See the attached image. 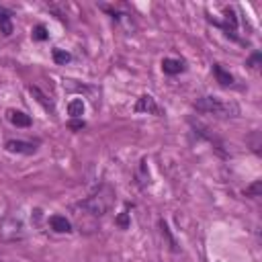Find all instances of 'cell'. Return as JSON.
I'll return each instance as SVG.
<instances>
[{"instance_id": "15", "label": "cell", "mask_w": 262, "mask_h": 262, "mask_svg": "<svg viewBox=\"0 0 262 262\" xmlns=\"http://www.w3.org/2000/svg\"><path fill=\"white\" fill-rule=\"evenodd\" d=\"M33 39H35V41H45V39H47V29H45L43 25H37V27L33 29Z\"/></svg>"}, {"instance_id": "8", "label": "cell", "mask_w": 262, "mask_h": 262, "mask_svg": "<svg viewBox=\"0 0 262 262\" xmlns=\"http://www.w3.org/2000/svg\"><path fill=\"white\" fill-rule=\"evenodd\" d=\"M162 70H164V74H170V76L180 74L184 70V61L182 59H174V57H164L162 59Z\"/></svg>"}, {"instance_id": "13", "label": "cell", "mask_w": 262, "mask_h": 262, "mask_svg": "<svg viewBox=\"0 0 262 262\" xmlns=\"http://www.w3.org/2000/svg\"><path fill=\"white\" fill-rule=\"evenodd\" d=\"M53 61L55 63H59V66H66L68 61H72V55L66 51V49H53Z\"/></svg>"}, {"instance_id": "16", "label": "cell", "mask_w": 262, "mask_h": 262, "mask_svg": "<svg viewBox=\"0 0 262 262\" xmlns=\"http://www.w3.org/2000/svg\"><path fill=\"white\" fill-rule=\"evenodd\" d=\"M246 194H248V196H252V199L260 196V182L256 180V182H254L252 186H248V188H246Z\"/></svg>"}, {"instance_id": "17", "label": "cell", "mask_w": 262, "mask_h": 262, "mask_svg": "<svg viewBox=\"0 0 262 262\" xmlns=\"http://www.w3.org/2000/svg\"><path fill=\"white\" fill-rule=\"evenodd\" d=\"M127 217H129V213H127V211H125V213H123V215H121V217H119V219H117V223H119V225H121V227H127Z\"/></svg>"}, {"instance_id": "4", "label": "cell", "mask_w": 262, "mask_h": 262, "mask_svg": "<svg viewBox=\"0 0 262 262\" xmlns=\"http://www.w3.org/2000/svg\"><path fill=\"white\" fill-rule=\"evenodd\" d=\"M133 111L135 113H147V115H162V108L158 106V102H156V98L151 96V94H141L139 98H137V102H135V106H133Z\"/></svg>"}, {"instance_id": "3", "label": "cell", "mask_w": 262, "mask_h": 262, "mask_svg": "<svg viewBox=\"0 0 262 262\" xmlns=\"http://www.w3.org/2000/svg\"><path fill=\"white\" fill-rule=\"evenodd\" d=\"M25 237V223L18 215H6L0 221V239L2 242H18Z\"/></svg>"}, {"instance_id": "5", "label": "cell", "mask_w": 262, "mask_h": 262, "mask_svg": "<svg viewBox=\"0 0 262 262\" xmlns=\"http://www.w3.org/2000/svg\"><path fill=\"white\" fill-rule=\"evenodd\" d=\"M6 151L10 154H20V156H33L37 151V145L31 141H23V139H8L4 143Z\"/></svg>"}, {"instance_id": "12", "label": "cell", "mask_w": 262, "mask_h": 262, "mask_svg": "<svg viewBox=\"0 0 262 262\" xmlns=\"http://www.w3.org/2000/svg\"><path fill=\"white\" fill-rule=\"evenodd\" d=\"M0 33H2L4 37H8V35L12 33V18H10V14H8L6 10H2V8H0Z\"/></svg>"}, {"instance_id": "14", "label": "cell", "mask_w": 262, "mask_h": 262, "mask_svg": "<svg viewBox=\"0 0 262 262\" xmlns=\"http://www.w3.org/2000/svg\"><path fill=\"white\" fill-rule=\"evenodd\" d=\"M160 229H162V235H166V237H168V242H170V250H172V252H176V250H178V248H176V242L172 239L170 229H168V225H166V221H164V219L160 221Z\"/></svg>"}, {"instance_id": "18", "label": "cell", "mask_w": 262, "mask_h": 262, "mask_svg": "<svg viewBox=\"0 0 262 262\" xmlns=\"http://www.w3.org/2000/svg\"><path fill=\"white\" fill-rule=\"evenodd\" d=\"M70 127H72V129H82V127H84V121H72Z\"/></svg>"}, {"instance_id": "10", "label": "cell", "mask_w": 262, "mask_h": 262, "mask_svg": "<svg viewBox=\"0 0 262 262\" xmlns=\"http://www.w3.org/2000/svg\"><path fill=\"white\" fill-rule=\"evenodd\" d=\"M68 115H70L72 119H80V117L84 115V100H82V98L70 100V104H68Z\"/></svg>"}, {"instance_id": "7", "label": "cell", "mask_w": 262, "mask_h": 262, "mask_svg": "<svg viewBox=\"0 0 262 262\" xmlns=\"http://www.w3.org/2000/svg\"><path fill=\"white\" fill-rule=\"evenodd\" d=\"M29 92L37 98V102L45 108V111H51V113H55V104H53V100H51V96H47L39 86H29Z\"/></svg>"}, {"instance_id": "1", "label": "cell", "mask_w": 262, "mask_h": 262, "mask_svg": "<svg viewBox=\"0 0 262 262\" xmlns=\"http://www.w3.org/2000/svg\"><path fill=\"white\" fill-rule=\"evenodd\" d=\"M113 203H115V190L108 184H100L90 196H86L84 201H80L76 205V211H84L86 215L100 219L102 215H106L111 211Z\"/></svg>"}, {"instance_id": "11", "label": "cell", "mask_w": 262, "mask_h": 262, "mask_svg": "<svg viewBox=\"0 0 262 262\" xmlns=\"http://www.w3.org/2000/svg\"><path fill=\"white\" fill-rule=\"evenodd\" d=\"M213 74H215L217 82H219V84H223V86H227V84H231V82H233L231 74H229V72H225L219 63H213Z\"/></svg>"}, {"instance_id": "2", "label": "cell", "mask_w": 262, "mask_h": 262, "mask_svg": "<svg viewBox=\"0 0 262 262\" xmlns=\"http://www.w3.org/2000/svg\"><path fill=\"white\" fill-rule=\"evenodd\" d=\"M194 108L199 113H209V115H217V117H237L239 115V106L233 100H225L221 96H201L194 100Z\"/></svg>"}, {"instance_id": "9", "label": "cell", "mask_w": 262, "mask_h": 262, "mask_svg": "<svg viewBox=\"0 0 262 262\" xmlns=\"http://www.w3.org/2000/svg\"><path fill=\"white\" fill-rule=\"evenodd\" d=\"M8 121L14 125V127H31V117L23 111H14L10 108L8 111Z\"/></svg>"}, {"instance_id": "6", "label": "cell", "mask_w": 262, "mask_h": 262, "mask_svg": "<svg viewBox=\"0 0 262 262\" xmlns=\"http://www.w3.org/2000/svg\"><path fill=\"white\" fill-rule=\"evenodd\" d=\"M47 223H49V227H51L53 231H57V233H72V231H74L70 219H66L63 215H51V217L47 219Z\"/></svg>"}]
</instances>
